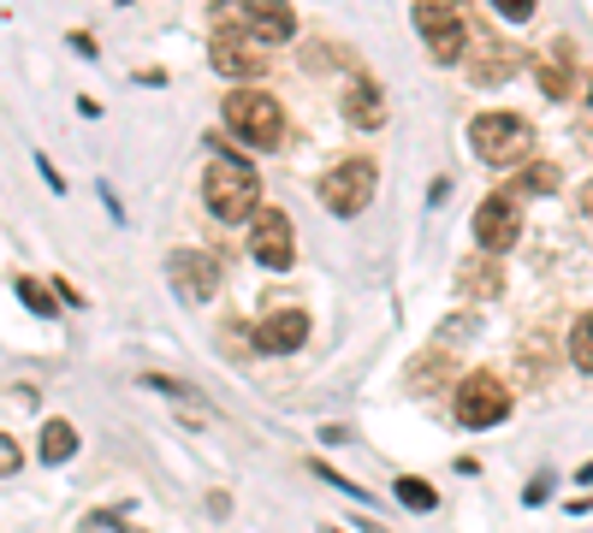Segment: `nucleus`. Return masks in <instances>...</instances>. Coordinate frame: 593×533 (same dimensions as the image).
Here are the masks:
<instances>
[{
	"mask_svg": "<svg viewBox=\"0 0 593 533\" xmlns=\"http://www.w3.org/2000/svg\"><path fill=\"white\" fill-rule=\"evenodd\" d=\"M220 119H225V131L237 136L244 148H256V155H273V148L285 143V107L268 95V89H232L225 95V107H220Z\"/></svg>",
	"mask_w": 593,
	"mask_h": 533,
	"instance_id": "obj_1",
	"label": "nucleus"
},
{
	"mask_svg": "<svg viewBox=\"0 0 593 533\" xmlns=\"http://www.w3.org/2000/svg\"><path fill=\"white\" fill-rule=\"evenodd\" d=\"M202 202H208L214 220L225 225H244L261 213V178L244 167V160H220L214 155V167L202 172Z\"/></svg>",
	"mask_w": 593,
	"mask_h": 533,
	"instance_id": "obj_2",
	"label": "nucleus"
},
{
	"mask_svg": "<svg viewBox=\"0 0 593 533\" xmlns=\"http://www.w3.org/2000/svg\"><path fill=\"white\" fill-rule=\"evenodd\" d=\"M469 148L487 167H516L534 155V125L523 113H475L469 119Z\"/></svg>",
	"mask_w": 593,
	"mask_h": 533,
	"instance_id": "obj_3",
	"label": "nucleus"
},
{
	"mask_svg": "<svg viewBox=\"0 0 593 533\" xmlns=\"http://www.w3.org/2000/svg\"><path fill=\"white\" fill-rule=\"evenodd\" d=\"M374 184H381V167H374L369 155H350V160H333L314 190H321L326 213H338V220H357V213L374 202Z\"/></svg>",
	"mask_w": 593,
	"mask_h": 533,
	"instance_id": "obj_4",
	"label": "nucleus"
},
{
	"mask_svg": "<svg viewBox=\"0 0 593 533\" xmlns=\"http://www.w3.org/2000/svg\"><path fill=\"white\" fill-rule=\"evenodd\" d=\"M415 30H422V48L427 60H439V66H457V60H469V18H463L451 0H415Z\"/></svg>",
	"mask_w": 593,
	"mask_h": 533,
	"instance_id": "obj_5",
	"label": "nucleus"
},
{
	"mask_svg": "<svg viewBox=\"0 0 593 533\" xmlns=\"http://www.w3.org/2000/svg\"><path fill=\"white\" fill-rule=\"evenodd\" d=\"M451 415H457L469 433H487V427H499L504 415H511V386H504L493 367H475V374H463L457 398H451Z\"/></svg>",
	"mask_w": 593,
	"mask_h": 533,
	"instance_id": "obj_6",
	"label": "nucleus"
},
{
	"mask_svg": "<svg viewBox=\"0 0 593 533\" xmlns=\"http://www.w3.org/2000/svg\"><path fill=\"white\" fill-rule=\"evenodd\" d=\"M167 285L179 290V302H214L225 285L220 256H202V249H172L167 256Z\"/></svg>",
	"mask_w": 593,
	"mask_h": 533,
	"instance_id": "obj_7",
	"label": "nucleus"
},
{
	"mask_svg": "<svg viewBox=\"0 0 593 533\" xmlns=\"http://www.w3.org/2000/svg\"><path fill=\"white\" fill-rule=\"evenodd\" d=\"M249 256H256V266H268V273H292V261H297L292 213L261 208V213H256V225H249Z\"/></svg>",
	"mask_w": 593,
	"mask_h": 533,
	"instance_id": "obj_8",
	"label": "nucleus"
},
{
	"mask_svg": "<svg viewBox=\"0 0 593 533\" xmlns=\"http://www.w3.org/2000/svg\"><path fill=\"white\" fill-rule=\"evenodd\" d=\"M516 237H523V208H516L511 190L481 196V208H475V244L487 256H504V249H516Z\"/></svg>",
	"mask_w": 593,
	"mask_h": 533,
	"instance_id": "obj_9",
	"label": "nucleus"
},
{
	"mask_svg": "<svg viewBox=\"0 0 593 533\" xmlns=\"http://www.w3.org/2000/svg\"><path fill=\"white\" fill-rule=\"evenodd\" d=\"M208 60H214V78H268V66H261V42L244 30V24L214 30Z\"/></svg>",
	"mask_w": 593,
	"mask_h": 533,
	"instance_id": "obj_10",
	"label": "nucleus"
},
{
	"mask_svg": "<svg viewBox=\"0 0 593 533\" xmlns=\"http://www.w3.org/2000/svg\"><path fill=\"white\" fill-rule=\"evenodd\" d=\"M516 66H523V48H516L511 36H475L469 60H463V78L475 89H493V83H511Z\"/></svg>",
	"mask_w": 593,
	"mask_h": 533,
	"instance_id": "obj_11",
	"label": "nucleus"
},
{
	"mask_svg": "<svg viewBox=\"0 0 593 533\" xmlns=\"http://www.w3.org/2000/svg\"><path fill=\"white\" fill-rule=\"evenodd\" d=\"M249 344H256L261 355H292L309 344V314L302 309H273V314H261L256 326H249Z\"/></svg>",
	"mask_w": 593,
	"mask_h": 533,
	"instance_id": "obj_12",
	"label": "nucleus"
},
{
	"mask_svg": "<svg viewBox=\"0 0 593 533\" xmlns=\"http://www.w3.org/2000/svg\"><path fill=\"white\" fill-rule=\"evenodd\" d=\"M237 12H244V30L256 42H292L297 36V12L285 0H237Z\"/></svg>",
	"mask_w": 593,
	"mask_h": 533,
	"instance_id": "obj_13",
	"label": "nucleus"
},
{
	"mask_svg": "<svg viewBox=\"0 0 593 533\" xmlns=\"http://www.w3.org/2000/svg\"><path fill=\"white\" fill-rule=\"evenodd\" d=\"M338 107H345V119L357 125V131H386V95H381V83H374V78H362V72L345 83Z\"/></svg>",
	"mask_w": 593,
	"mask_h": 533,
	"instance_id": "obj_14",
	"label": "nucleus"
},
{
	"mask_svg": "<svg viewBox=\"0 0 593 533\" xmlns=\"http://www.w3.org/2000/svg\"><path fill=\"white\" fill-rule=\"evenodd\" d=\"M457 297H469V302H499L504 297V266L499 256H463L457 261Z\"/></svg>",
	"mask_w": 593,
	"mask_h": 533,
	"instance_id": "obj_15",
	"label": "nucleus"
},
{
	"mask_svg": "<svg viewBox=\"0 0 593 533\" xmlns=\"http://www.w3.org/2000/svg\"><path fill=\"white\" fill-rule=\"evenodd\" d=\"M534 83H540V95L546 101H570L576 95V72H570V48H558V54H540V66H534Z\"/></svg>",
	"mask_w": 593,
	"mask_h": 533,
	"instance_id": "obj_16",
	"label": "nucleus"
},
{
	"mask_svg": "<svg viewBox=\"0 0 593 533\" xmlns=\"http://www.w3.org/2000/svg\"><path fill=\"white\" fill-rule=\"evenodd\" d=\"M143 386L160 391V398H172V403H184V415H191V421H208V398H202L196 386H184V379H167V374H143Z\"/></svg>",
	"mask_w": 593,
	"mask_h": 533,
	"instance_id": "obj_17",
	"label": "nucleus"
},
{
	"mask_svg": "<svg viewBox=\"0 0 593 533\" xmlns=\"http://www.w3.org/2000/svg\"><path fill=\"white\" fill-rule=\"evenodd\" d=\"M36 451H42V463H48V468L72 463V456H78V427H72V421H60V415H54V421L42 427V444H36Z\"/></svg>",
	"mask_w": 593,
	"mask_h": 533,
	"instance_id": "obj_18",
	"label": "nucleus"
},
{
	"mask_svg": "<svg viewBox=\"0 0 593 533\" xmlns=\"http://www.w3.org/2000/svg\"><path fill=\"white\" fill-rule=\"evenodd\" d=\"M558 190H564V172L552 167V160H534V167L511 184V196H558Z\"/></svg>",
	"mask_w": 593,
	"mask_h": 533,
	"instance_id": "obj_19",
	"label": "nucleus"
},
{
	"mask_svg": "<svg viewBox=\"0 0 593 533\" xmlns=\"http://www.w3.org/2000/svg\"><path fill=\"white\" fill-rule=\"evenodd\" d=\"M12 290H18V302H24L30 314L60 321V290H54V285H42V278H24V273H18V285H12Z\"/></svg>",
	"mask_w": 593,
	"mask_h": 533,
	"instance_id": "obj_20",
	"label": "nucleus"
},
{
	"mask_svg": "<svg viewBox=\"0 0 593 533\" xmlns=\"http://www.w3.org/2000/svg\"><path fill=\"white\" fill-rule=\"evenodd\" d=\"M392 492H398V504H403V510H415V516L439 510V492L427 486L422 474H398V480H392Z\"/></svg>",
	"mask_w": 593,
	"mask_h": 533,
	"instance_id": "obj_21",
	"label": "nucleus"
},
{
	"mask_svg": "<svg viewBox=\"0 0 593 533\" xmlns=\"http://www.w3.org/2000/svg\"><path fill=\"white\" fill-rule=\"evenodd\" d=\"M570 362L582 367V374H593V309L576 314V326H570Z\"/></svg>",
	"mask_w": 593,
	"mask_h": 533,
	"instance_id": "obj_22",
	"label": "nucleus"
},
{
	"mask_svg": "<svg viewBox=\"0 0 593 533\" xmlns=\"http://www.w3.org/2000/svg\"><path fill=\"white\" fill-rule=\"evenodd\" d=\"M78 533H143V528L119 522V510H95V516H83V528H78Z\"/></svg>",
	"mask_w": 593,
	"mask_h": 533,
	"instance_id": "obj_23",
	"label": "nucleus"
},
{
	"mask_svg": "<svg viewBox=\"0 0 593 533\" xmlns=\"http://www.w3.org/2000/svg\"><path fill=\"white\" fill-rule=\"evenodd\" d=\"M493 12L504 24H528V18H534V0H493Z\"/></svg>",
	"mask_w": 593,
	"mask_h": 533,
	"instance_id": "obj_24",
	"label": "nucleus"
},
{
	"mask_svg": "<svg viewBox=\"0 0 593 533\" xmlns=\"http://www.w3.org/2000/svg\"><path fill=\"white\" fill-rule=\"evenodd\" d=\"M469 333H475V321H469V314H463V321H446V326H439V344H463Z\"/></svg>",
	"mask_w": 593,
	"mask_h": 533,
	"instance_id": "obj_25",
	"label": "nucleus"
},
{
	"mask_svg": "<svg viewBox=\"0 0 593 533\" xmlns=\"http://www.w3.org/2000/svg\"><path fill=\"white\" fill-rule=\"evenodd\" d=\"M18 463H24V451H18V439H0V474H18Z\"/></svg>",
	"mask_w": 593,
	"mask_h": 533,
	"instance_id": "obj_26",
	"label": "nucleus"
},
{
	"mask_svg": "<svg viewBox=\"0 0 593 533\" xmlns=\"http://www.w3.org/2000/svg\"><path fill=\"white\" fill-rule=\"evenodd\" d=\"M546 492H552V468H540L534 480H528V492H523V504H546Z\"/></svg>",
	"mask_w": 593,
	"mask_h": 533,
	"instance_id": "obj_27",
	"label": "nucleus"
},
{
	"mask_svg": "<svg viewBox=\"0 0 593 533\" xmlns=\"http://www.w3.org/2000/svg\"><path fill=\"white\" fill-rule=\"evenodd\" d=\"M36 172H42V184L54 190V196H60V190H66V178L54 172V160H48V155H36Z\"/></svg>",
	"mask_w": 593,
	"mask_h": 533,
	"instance_id": "obj_28",
	"label": "nucleus"
},
{
	"mask_svg": "<svg viewBox=\"0 0 593 533\" xmlns=\"http://www.w3.org/2000/svg\"><path fill=\"white\" fill-rule=\"evenodd\" d=\"M582 213H588V220H593V184L582 190Z\"/></svg>",
	"mask_w": 593,
	"mask_h": 533,
	"instance_id": "obj_29",
	"label": "nucleus"
},
{
	"mask_svg": "<svg viewBox=\"0 0 593 533\" xmlns=\"http://www.w3.org/2000/svg\"><path fill=\"white\" fill-rule=\"evenodd\" d=\"M321 533H345V528H321Z\"/></svg>",
	"mask_w": 593,
	"mask_h": 533,
	"instance_id": "obj_30",
	"label": "nucleus"
},
{
	"mask_svg": "<svg viewBox=\"0 0 593 533\" xmlns=\"http://www.w3.org/2000/svg\"><path fill=\"white\" fill-rule=\"evenodd\" d=\"M588 95H593V89H588Z\"/></svg>",
	"mask_w": 593,
	"mask_h": 533,
	"instance_id": "obj_31",
	"label": "nucleus"
}]
</instances>
